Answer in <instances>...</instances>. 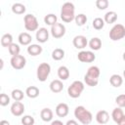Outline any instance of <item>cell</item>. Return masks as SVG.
Returning a JSON list of instances; mask_svg holds the SVG:
<instances>
[{"mask_svg": "<svg viewBox=\"0 0 125 125\" xmlns=\"http://www.w3.org/2000/svg\"><path fill=\"white\" fill-rule=\"evenodd\" d=\"M74 21H75V23L77 26H83L87 22V17L84 14H78L75 16Z\"/></svg>", "mask_w": 125, "mask_h": 125, "instance_id": "cell-31", "label": "cell"}, {"mask_svg": "<svg viewBox=\"0 0 125 125\" xmlns=\"http://www.w3.org/2000/svg\"><path fill=\"white\" fill-rule=\"evenodd\" d=\"M51 72V65L48 62H42L38 65L37 70H36V76L37 79L40 82H44L47 80L48 76L50 75Z\"/></svg>", "mask_w": 125, "mask_h": 125, "instance_id": "cell-6", "label": "cell"}, {"mask_svg": "<svg viewBox=\"0 0 125 125\" xmlns=\"http://www.w3.org/2000/svg\"><path fill=\"white\" fill-rule=\"evenodd\" d=\"M74 116L80 123H82L84 125L90 124L92 122V120H93L92 113L88 109H86V107H84L83 105H78V106L75 107Z\"/></svg>", "mask_w": 125, "mask_h": 125, "instance_id": "cell-1", "label": "cell"}, {"mask_svg": "<svg viewBox=\"0 0 125 125\" xmlns=\"http://www.w3.org/2000/svg\"><path fill=\"white\" fill-rule=\"evenodd\" d=\"M69 112V107L66 104L61 103L56 106V114L59 117H65Z\"/></svg>", "mask_w": 125, "mask_h": 125, "instance_id": "cell-14", "label": "cell"}, {"mask_svg": "<svg viewBox=\"0 0 125 125\" xmlns=\"http://www.w3.org/2000/svg\"><path fill=\"white\" fill-rule=\"evenodd\" d=\"M9 104H10V97H9L7 94L2 93V94L0 95V104H1L2 106H6V105H8Z\"/></svg>", "mask_w": 125, "mask_h": 125, "instance_id": "cell-38", "label": "cell"}, {"mask_svg": "<svg viewBox=\"0 0 125 125\" xmlns=\"http://www.w3.org/2000/svg\"><path fill=\"white\" fill-rule=\"evenodd\" d=\"M51 34L56 39L62 38L65 34V26L60 22L55 23L54 25L51 26Z\"/></svg>", "mask_w": 125, "mask_h": 125, "instance_id": "cell-8", "label": "cell"}, {"mask_svg": "<svg viewBox=\"0 0 125 125\" xmlns=\"http://www.w3.org/2000/svg\"><path fill=\"white\" fill-rule=\"evenodd\" d=\"M69 75H70V72L66 66L62 65L58 68V76H59L60 80H66V79H68Z\"/></svg>", "mask_w": 125, "mask_h": 125, "instance_id": "cell-19", "label": "cell"}, {"mask_svg": "<svg viewBox=\"0 0 125 125\" xmlns=\"http://www.w3.org/2000/svg\"><path fill=\"white\" fill-rule=\"evenodd\" d=\"M8 50H9L10 55H12V57L19 56V55H20V52H21L20 46H19L18 44H16V43H13V44L8 48Z\"/></svg>", "mask_w": 125, "mask_h": 125, "instance_id": "cell-34", "label": "cell"}, {"mask_svg": "<svg viewBox=\"0 0 125 125\" xmlns=\"http://www.w3.org/2000/svg\"><path fill=\"white\" fill-rule=\"evenodd\" d=\"M24 27L27 31H37L39 28V23L36 17L32 14H27L23 18Z\"/></svg>", "mask_w": 125, "mask_h": 125, "instance_id": "cell-5", "label": "cell"}, {"mask_svg": "<svg viewBox=\"0 0 125 125\" xmlns=\"http://www.w3.org/2000/svg\"><path fill=\"white\" fill-rule=\"evenodd\" d=\"M49 87H50V90H51L53 93L57 94V93H61V92L62 91V89H63V84H62V80H60V79H55V80H53V81L50 83Z\"/></svg>", "mask_w": 125, "mask_h": 125, "instance_id": "cell-15", "label": "cell"}, {"mask_svg": "<svg viewBox=\"0 0 125 125\" xmlns=\"http://www.w3.org/2000/svg\"><path fill=\"white\" fill-rule=\"evenodd\" d=\"M42 51H43V48L39 44H30L27 47V53L33 57L40 55L42 53Z\"/></svg>", "mask_w": 125, "mask_h": 125, "instance_id": "cell-18", "label": "cell"}, {"mask_svg": "<svg viewBox=\"0 0 125 125\" xmlns=\"http://www.w3.org/2000/svg\"><path fill=\"white\" fill-rule=\"evenodd\" d=\"M25 6L21 3H15L12 5V12L16 15H21L23 13H25Z\"/></svg>", "mask_w": 125, "mask_h": 125, "instance_id": "cell-26", "label": "cell"}, {"mask_svg": "<svg viewBox=\"0 0 125 125\" xmlns=\"http://www.w3.org/2000/svg\"><path fill=\"white\" fill-rule=\"evenodd\" d=\"M108 1L107 0H97L96 1V6L99 10H105L108 7Z\"/></svg>", "mask_w": 125, "mask_h": 125, "instance_id": "cell-37", "label": "cell"}, {"mask_svg": "<svg viewBox=\"0 0 125 125\" xmlns=\"http://www.w3.org/2000/svg\"><path fill=\"white\" fill-rule=\"evenodd\" d=\"M123 76H124V78H125V69H124V71H123Z\"/></svg>", "mask_w": 125, "mask_h": 125, "instance_id": "cell-44", "label": "cell"}, {"mask_svg": "<svg viewBox=\"0 0 125 125\" xmlns=\"http://www.w3.org/2000/svg\"><path fill=\"white\" fill-rule=\"evenodd\" d=\"M115 103L118 105V107H125V94L118 95L115 98Z\"/></svg>", "mask_w": 125, "mask_h": 125, "instance_id": "cell-36", "label": "cell"}, {"mask_svg": "<svg viewBox=\"0 0 125 125\" xmlns=\"http://www.w3.org/2000/svg\"><path fill=\"white\" fill-rule=\"evenodd\" d=\"M109 83L111 86L115 87V88H118L122 85L123 83V78L119 75V74H112L109 78Z\"/></svg>", "mask_w": 125, "mask_h": 125, "instance_id": "cell-21", "label": "cell"}, {"mask_svg": "<svg viewBox=\"0 0 125 125\" xmlns=\"http://www.w3.org/2000/svg\"><path fill=\"white\" fill-rule=\"evenodd\" d=\"M18 40H19V43L21 45L29 46L30 43H31L32 37H31V35L28 32H21V33H20V35L18 37Z\"/></svg>", "mask_w": 125, "mask_h": 125, "instance_id": "cell-16", "label": "cell"}, {"mask_svg": "<svg viewBox=\"0 0 125 125\" xmlns=\"http://www.w3.org/2000/svg\"><path fill=\"white\" fill-rule=\"evenodd\" d=\"M21 124L22 125H34V118L31 115H23L21 117Z\"/></svg>", "mask_w": 125, "mask_h": 125, "instance_id": "cell-35", "label": "cell"}, {"mask_svg": "<svg viewBox=\"0 0 125 125\" xmlns=\"http://www.w3.org/2000/svg\"><path fill=\"white\" fill-rule=\"evenodd\" d=\"M57 21H58V18H57V16L55 14H48L44 18V22L47 25H51V26L54 25L55 23H57L58 22Z\"/></svg>", "mask_w": 125, "mask_h": 125, "instance_id": "cell-29", "label": "cell"}, {"mask_svg": "<svg viewBox=\"0 0 125 125\" xmlns=\"http://www.w3.org/2000/svg\"><path fill=\"white\" fill-rule=\"evenodd\" d=\"M124 115L125 114H124V112H123L121 107H115L111 112V117H112V119H113V121L115 123H118L123 118Z\"/></svg>", "mask_w": 125, "mask_h": 125, "instance_id": "cell-20", "label": "cell"}, {"mask_svg": "<svg viewBox=\"0 0 125 125\" xmlns=\"http://www.w3.org/2000/svg\"><path fill=\"white\" fill-rule=\"evenodd\" d=\"M86 74L89 75V76H91V77H94V78H98L99 79V77L101 75V70H100V68L98 66L92 65V66H90L88 68Z\"/></svg>", "mask_w": 125, "mask_h": 125, "instance_id": "cell-27", "label": "cell"}, {"mask_svg": "<svg viewBox=\"0 0 125 125\" xmlns=\"http://www.w3.org/2000/svg\"><path fill=\"white\" fill-rule=\"evenodd\" d=\"M122 58H123V60H124V62H125V52L123 53V56H122Z\"/></svg>", "mask_w": 125, "mask_h": 125, "instance_id": "cell-43", "label": "cell"}, {"mask_svg": "<svg viewBox=\"0 0 125 125\" xmlns=\"http://www.w3.org/2000/svg\"><path fill=\"white\" fill-rule=\"evenodd\" d=\"M13 44V36L10 33H5L1 37V45L2 47H7L9 48Z\"/></svg>", "mask_w": 125, "mask_h": 125, "instance_id": "cell-25", "label": "cell"}, {"mask_svg": "<svg viewBox=\"0 0 125 125\" xmlns=\"http://www.w3.org/2000/svg\"><path fill=\"white\" fill-rule=\"evenodd\" d=\"M50 125H64L63 123H62V121H61V120H53L52 122H51V124Z\"/></svg>", "mask_w": 125, "mask_h": 125, "instance_id": "cell-39", "label": "cell"}, {"mask_svg": "<svg viewBox=\"0 0 125 125\" xmlns=\"http://www.w3.org/2000/svg\"><path fill=\"white\" fill-rule=\"evenodd\" d=\"M104 19H102V18H96V19H94V21H93V27L95 28V29H97V30H100V29H103L104 28Z\"/></svg>", "mask_w": 125, "mask_h": 125, "instance_id": "cell-33", "label": "cell"}, {"mask_svg": "<svg viewBox=\"0 0 125 125\" xmlns=\"http://www.w3.org/2000/svg\"><path fill=\"white\" fill-rule=\"evenodd\" d=\"M65 125H78V123H77V121H75V120H73V119H70V120H68V121L66 122Z\"/></svg>", "mask_w": 125, "mask_h": 125, "instance_id": "cell-40", "label": "cell"}, {"mask_svg": "<svg viewBox=\"0 0 125 125\" xmlns=\"http://www.w3.org/2000/svg\"><path fill=\"white\" fill-rule=\"evenodd\" d=\"M0 125H10V122L7 120H1L0 121Z\"/></svg>", "mask_w": 125, "mask_h": 125, "instance_id": "cell-42", "label": "cell"}, {"mask_svg": "<svg viewBox=\"0 0 125 125\" xmlns=\"http://www.w3.org/2000/svg\"><path fill=\"white\" fill-rule=\"evenodd\" d=\"M84 81H85V83H86L88 86H90V87H95V86H97L98 83H99V79H98V78L91 77V76H89V75H87V74L84 75Z\"/></svg>", "mask_w": 125, "mask_h": 125, "instance_id": "cell-32", "label": "cell"}, {"mask_svg": "<svg viewBox=\"0 0 125 125\" xmlns=\"http://www.w3.org/2000/svg\"><path fill=\"white\" fill-rule=\"evenodd\" d=\"M11 65L14 69L16 70H21L22 69L25 64H26V59L21 56V55H19V56H15V57H12L11 58Z\"/></svg>", "mask_w": 125, "mask_h": 125, "instance_id": "cell-7", "label": "cell"}, {"mask_svg": "<svg viewBox=\"0 0 125 125\" xmlns=\"http://www.w3.org/2000/svg\"><path fill=\"white\" fill-rule=\"evenodd\" d=\"M24 110V104L21 102H15L11 105V112L14 116H21Z\"/></svg>", "mask_w": 125, "mask_h": 125, "instance_id": "cell-10", "label": "cell"}, {"mask_svg": "<svg viewBox=\"0 0 125 125\" xmlns=\"http://www.w3.org/2000/svg\"><path fill=\"white\" fill-rule=\"evenodd\" d=\"M75 7L71 2H65L61 9V19L64 22H70L75 19Z\"/></svg>", "mask_w": 125, "mask_h": 125, "instance_id": "cell-2", "label": "cell"}, {"mask_svg": "<svg viewBox=\"0 0 125 125\" xmlns=\"http://www.w3.org/2000/svg\"><path fill=\"white\" fill-rule=\"evenodd\" d=\"M35 37H36V40H37L39 43H45V42H47L48 39H49V31H48L47 28H45V27H40V28L36 31Z\"/></svg>", "mask_w": 125, "mask_h": 125, "instance_id": "cell-12", "label": "cell"}, {"mask_svg": "<svg viewBox=\"0 0 125 125\" xmlns=\"http://www.w3.org/2000/svg\"><path fill=\"white\" fill-rule=\"evenodd\" d=\"M77 58L81 62H92L96 60V55L92 51H81L78 53Z\"/></svg>", "mask_w": 125, "mask_h": 125, "instance_id": "cell-9", "label": "cell"}, {"mask_svg": "<svg viewBox=\"0 0 125 125\" xmlns=\"http://www.w3.org/2000/svg\"><path fill=\"white\" fill-rule=\"evenodd\" d=\"M52 58L55 61H61L64 58V51L61 48H57L52 52Z\"/></svg>", "mask_w": 125, "mask_h": 125, "instance_id": "cell-30", "label": "cell"}, {"mask_svg": "<svg viewBox=\"0 0 125 125\" xmlns=\"http://www.w3.org/2000/svg\"><path fill=\"white\" fill-rule=\"evenodd\" d=\"M125 37V26L120 23L114 24L109 31V38L112 41H118Z\"/></svg>", "mask_w": 125, "mask_h": 125, "instance_id": "cell-4", "label": "cell"}, {"mask_svg": "<svg viewBox=\"0 0 125 125\" xmlns=\"http://www.w3.org/2000/svg\"><path fill=\"white\" fill-rule=\"evenodd\" d=\"M84 83L80 80H75L73 81L70 86L67 88V94L70 98L72 99H76L79 98L80 95L82 94V92L84 91Z\"/></svg>", "mask_w": 125, "mask_h": 125, "instance_id": "cell-3", "label": "cell"}, {"mask_svg": "<svg viewBox=\"0 0 125 125\" xmlns=\"http://www.w3.org/2000/svg\"><path fill=\"white\" fill-rule=\"evenodd\" d=\"M53 116H54L53 111H52V109L49 108V107L43 108V109L41 110V112H40V117H41V119H42L44 122H50V121H52V120H53Z\"/></svg>", "mask_w": 125, "mask_h": 125, "instance_id": "cell-17", "label": "cell"}, {"mask_svg": "<svg viewBox=\"0 0 125 125\" xmlns=\"http://www.w3.org/2000/svg\"><path fill=\"white\" fill-rule=\"evenodd\" d=\"M88 44H89V47L94 51H98L102 48V40L99 37H93Z\"/></svg>", "mask_w": 125, "mask_h": 125, "instance_id": "cell-23", "label": "cell"}, {"mask_svg": "<svg viewBox=\"0 0 125 125\" xmlns=\"http://www.w3.org/2000/svg\"><path fill=\"white\" fill-rule=\"evenodd\" d=\"M109 120V114L106 110L104 109H102V110H99L96 114V121L99 123V124H106Z\"/></svg>", "mask_w": 125, "mask_h": 125, "instance_id": "cell-13", "label": "cell"}, {"mask_svg": "<svg viewBox=\"0 0 125 125\" xmlns=\"http://www.w3.org/2000/svg\"><path fill=\"white\" fill-rule=\"evenodd\" d=\"M25 94H26V96H27L28 98H30V99H35V98H37V97L39 96L40 91H39V89H38L36 86H29V87L26 88Z\"/></svg>", "mask_w": 125, "mask_h": 125, "instance_id": "cell-22", "label": "cell"}, {"mask_svg": "<svg viewBox=\"0 0 125 125\" xmlns=\"http://www.w3.org/2000/svg\"><path fill=\"white\" fill-rule=\"evenodd\" d=\"M11 96H12V99L15 101V102H21L23 97H24V94L21 90L20 89H14L11 93Z\"/></svg>", "mask_w": 125, "mask_h": 125, "instance_id": "cell-28", "label": "cell"}, {"mask_svg": "<svg viewBox=\"0 0 125 125\" xmlns=\"http://www.w3.org/2000/svg\"><path fill=\"white\" fill-rule=\"evenodd\" d=\"M72 44L76 49H80L81 50V49H84L87 46L88 41H87V38L84 35H77V36H75L73 38Z\"/></svg>", "mask_w": 125, "mask_h": 125, "instance_id": "cell-11", "label": "cell"}, {"mask_svg": "<svg viewBox=\"0 0 125 125\" xmlns=\"http://www.w3.org/2000/svg\"><path fill=\"white\" fill-rule=\"evenodd\" d=\"M117 20V14L114 11H109L107 13H105L104 21L105 23H114Z\"/></svg>", "mask_w": 125, "mask_h": 125, "instance_id": "cell-24", "label": "cell"}, {"mask_svg": "<svg viewBox=\"0 0 125 125\" xmlns=\"http://www.w3.org/2000/svg\"><path fill=\"white\" fill-rule=\"evenodd\" d=\"M117 125H125V115L123 116V118L117 123Z\"/></svg>", "mask_w": 125, "mask_h": 125, "instance_id": "cell-41", "label": "cell"}]
</instances>
